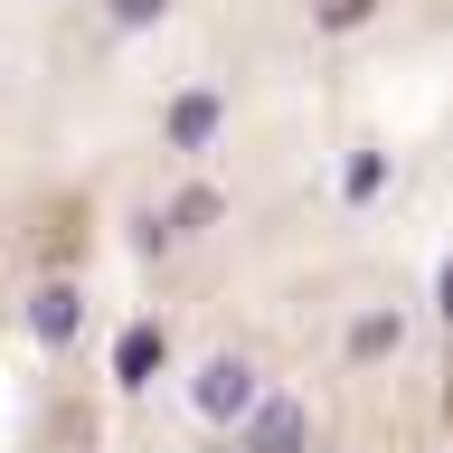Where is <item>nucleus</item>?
<instances>
[{
    "label": "nucleus",
    "mask_w": 453,
    "mask_h": 453,
    "mask_svg": "<svg viewBox=\"0 0 453 453\" xmlns=\"http://www.w3.org/2000/svg\"><path fill=\"white\" fill-rule=\"evenodd\" d=\"M189 396H198V416H208V425H246V416H255V368L218 349V359L198 368V388H189Z\"/></svg>",
    "instance_id": "nucleus-1"
},
{
    "label": "nucleus",
    "mask_w": 453,
    "mask_h": 453,
    "mask_svg": "<svg viewBox=\"0 0 453 453\" xmlns=\"http://www.w3.org/2000/svg\"><path fill=\"white\" fill-rule=\"evenodd\" d=\"M236 453H303V406L293 396H255V416L236 425Z\"/></svg>",
    "instance_id": "nucleus-2"
},
{
    "label": "nucleus",
    "mask_w": 453,
    "mask_h": 453,
    "mask_svg": "<svg viewBox=\"0 0 453 453\" xmlns=\"http://www.w3.org/2000/svg\"><path fill=\"white\" fill-rule=\"evenodd\" d=\"M76 321H85L76 283H38V293H28V331L48 340V349H66V340H76Z\"/></svg>",
    "instance_id": "nucleus-3"
},
{
    "label": "nucleus",
    "mask_w": 453,
    "mask_h": 453,
    "mask_svg": "<svg viewBox=\"0 0 453 453\" xmlns=\"http://www.w3.org/2000/svg\"><path fill=\"white\" fill-rule=\"evenodd\" d=\"M218 95H208V85H198V95H180V104H170V151H208V133H218Z\"/></svg>",
    "instance_id": "nucleus-4"
},
{
    "label": "nucleus",
    "mask_w": 453,
    "mask_h": 453,
    "mask_svg": "<svg viewBox=\"0 0 453 453\" xmlns=\"http://www.w3.org/2000/svg\"><path fill=\"white\" fill-rule=\"evenodd\" d=\"M396 340H406V321H396V311H359V321H349V359H388Z\"/></svg>",
    "instance_id": "nucleus-5"
},
{
    "label": "nucleus",
    "mask_w": 453,
    "mask_h": 453,
    "mask_svg": "<svg viewBox=\"0 0 453 453\" xmlns=\"http://www.w3.org/2000/svg\"><path fill=\"white\" fill-rule=\"evenodd\" d=\"M218 208H226L218 189H180V198H170V208H161V236H198V226L218 218Z\"/></svg>",
    "instance_id": "nucleus-6"
},
{
    "label": "nucleus",
    "mask_w": 453,
    "mask_h": 453,
    "mask_svg": "<svg viewBox=\"0 0 453 453\" xmlns=\"http://www.w3.org/2000/svg\"><path fill=\"white\" fill-rule=\"evenodd\" d=\"M113 368H123V378H151V368H161V331H151V321H133V331H123V349H113Z\"/></svg>",
    "instance_id": "nucleus-7"
},
{
    "label": "nucleus",
    "mask_w": 453,
    "mask_h": 453,
    "mask_svg": "<svg viewBox=\"0 0 453 453\" xmlns=\"http://www.w3.org/2000/svg\"><path fill=\"white\" fill-rule=\"evenodd\" d=\"M378 180H388V151H359V161H349V180H340V189H349V198H378Z\"/></svg>",
    "instance_id": "nucleus-8"
},
{
    "label": "nucleus",
    "mask_w": 453,
    "mask_h": 453,
    "mask_svg": "<svg viewBox=\"0 0 453 453\" xmlns=\"http://www.w3.org/2000/svg\"><path fill=\"white\" fill-rule=\"evenodd\" d=\"M104 10H113V19H123V28H151V19H161V10H170V0H104Z\"/></svg>",
    "instance_id": "nucleus-9"
},
{
    "label": "nucleus",
    "mask_w": 453,
    "mask_h": 453,
    "mask_svg": "<svg viewBox=\"0 0 453 453\" xmlns=\"http://www.w3.org/2000/svg\"><path fill=\"white\" fill-rule=\"evenodd\" d=\"M368 10H378V0H321V28H359Z\"/></svg>",
    "instance_id": "nucleus-10"
},
{
    "label": "nucleus",
    "mask_w": 453,
    "mask_h": 453,
    "mask_svg": "<svg viewBox=\"0 0 453 453\" xmlns=\"http://www.w3.org/2000/svg\"><path fill=\"white\" fill-rule=\"evenodd\" d=\"M444 311H453V265H444Z\"/></svg>",
    "instance_id": "nucleus-11"
}]
</instances>
